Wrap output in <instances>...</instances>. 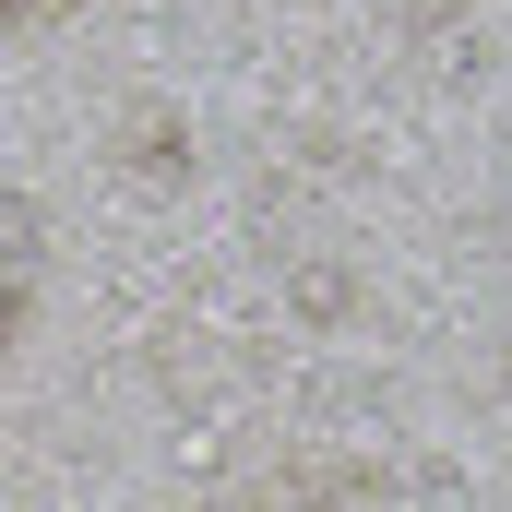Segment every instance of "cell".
<instances>
[{"mask_svg": "<svg viewBox=\"0 0 512 512\" xmlns=\"http://www.w3.org/2000/svg\"><path fill=\"white\" fill-rule=\"evenodd\" d=\"M12 310H24V251H0V346H12Z\"/></svg>", "mask_w": 512, "mask_h": 512, "instance_id": "6da1fadb", "label": "cell"}]
</instances>
